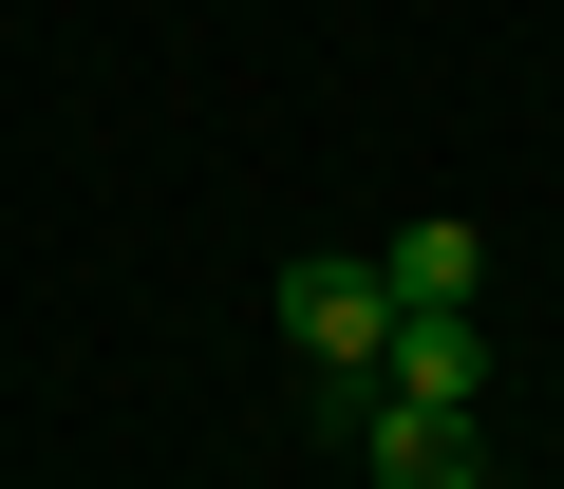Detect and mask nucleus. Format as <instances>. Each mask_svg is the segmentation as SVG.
<instances>
[{"mask_svg": "<svg viewBox=\"0 0 564 489\" xmlns=\"http://www.w3.org/2000/svg\"><path fill=\"white\" fill-rule=\"evenodd\" d=\"M433 489H489V470H433Z\"/></svg>", "mask_w": 564, "mask_h": 489, "instance_id": "5", "label": "nucleus"}, {"mask_svg": "<svg viewBox=\"0 0 564 489\" xmlns=\"http://www.w3.org/2000/svg\"><path fill=\"white\" fill-rule=\"evenodd\" d=\"M377 283H395V320H470V283H489V244H470V226L433 207V226H395V244H377Z\"/></svg>", "mask_w": 564, "mask_h": 489, "instance_id": "3", "label": "nucleus"}, {"mask_svg": "<svg viewBox=\"0 0 564 489\" xmlns=\"http://www.w3.org/2000/svg\"><path fill=\"white\" fill-rule=\"evenodd\" d=\"M339 433H358V470H377V489H433V470H470V414H414V395H377V377L339 395Z\"/></svg>", "mask_w": 564, "mask_h": 489, "instance_id": "2", "label": "nucleus"}, {"mask_svg": "<svg viewBox=\"0 0 564 489\" xmlns=\"http://www.w3.org/2000/svg\"><path fill=\"white\" fill-rule=\"evenodd\" d=\"M282 339H302V377H321V395H358V377H377V339H395L377 244H358V264H339V244H321V264H282Z\"/></svg>", "mask_w": 564, "mask_h": 489, "instance_id": "1", "label": "nucleus"}, {"mask_svg": "<svg viewBox=\"0 0 564 489\" xmlns=\"http://www.w3.org/2000/svg\"><path fill=\"white\" fill-rule=\"evenodd\" d=\"M377 395H414V414H470V395H489V339H470V320H395V339H377Z\"/></svg>", "mask_w": 564, "mask_h": 489, "instance_id": "4", "label": "nucleus"}]
</instances>
